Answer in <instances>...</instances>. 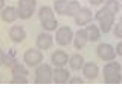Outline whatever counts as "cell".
Listing matches in <instances>:
<instances>
[{"label":"cell","mask_w":122,"mask_h":110,"mask_svg":"<svg viewBox=\"0 0 122 110\" xmlns=\"http://www.w3.org/2000/svg\"><path fill=\"white\" fill-rule=\"evenodd\" d=\"M85 32H86V36H88V40L90 43H95L101 37V30L97 27L95 24H90L85 27Z\"/></svg>","instance_id":"e0dca14e"},{"label":"cell","mask_w":122,"mask_h":110,"mask_svg":"<svg viewBox=\"0 0 122 110\" xmlns=\"http://www.w3.org/2000/svg\"><path fill=\"white\" fill-rule=\"evenodd\" d=\"M115 20H116V13L110 12L108 13L105 18L101 20L99 22V30L102 33L104 34H108L110 33V31L112 30L113 24H115Z\"/></svg>","instance_id":"8fae6325"},{"label":"cell","mask_w":122,"mask_h":110,"mask_svg":"<svg viewBox=\"0 0 122 110\" xmlns=\"http://www.w3.org/2000/svg\"><path fill=\"white\" fill-rule=\"evenodd\" d=\"M28 70L21 63H17L12 68V74L13 75H23V76H28Z\"/></svg>","instance_id":"44dd1931"},{"label":"cell","mask_w":122,"mask_h":110,"mask_svg":"<svg viewBox=\"0 0 122 110\" xmlns=\"http://www.w3.org/2000/svg\"><path fill=\"white\" fill-rule=\"evenodd\" d=\"M117 73H122V67L118 61H109L107 64H105L103 68V75L104 77L108 75L117 74Z\"/></svg>","instance_id":"2e32d148"},{"label":"cell","mask_w":122,"mask_h":110,"mask_svg":"<svg viewBox=\"0 0 122 110\" xmlns=\"http://www.w3.org/2000/svg\"><path fill=\"white\" fill-rule=\"evenodd\" d=\"M26 31L20 25H13L9 30V38L14 44H21L26 39Z\"/></svg>","instance_id":"9c48e42d"},{"label":"cell","mask_w":122,"mask_h":110,"mask_svg":"<svg viewBox=\"0 0 122 110\" xmlns=\"http://www.w3.org/2000/svg\"><path fill=\"white\" fill-rule=\"evenodd\" d=\"M10 83H13V84H27L28 79L27 76H23V75H13Z\"/></svg>","instance_id":"d4e9b609"},{"label":"cell","mask_w":122,"mask_h":110,"mask_svg":"<svg viewBox=\"0 0 122 110\" xmlns=\"http://www.w3.org/2000/svg\"><path fill=\"white\" fill-rule=\"evenodd\" d=\"M69 61V57L64 50H55L51 55V62L55 67H65Z\"/></svg>","instance_id":"4fadbf2b"},{"label":"cell","mask_w":122,"mask_h":110,"mask_svg":"<svg viewBox=\"0 0 122 110\" xmlns=\"http://www.w3.org/2000/svg\"><path fill=\"white\" fill-rule=\"evenodd\" d=\"M110 10L108 9L107 7H103V8H101V9L98 10V11L96 12V14H95V17H94V19L96 20V21H101L103 18H105L107 15L108 13H110Z\"/></svg>","instance_id":"cb8c5ba5"},{"label":"cell","mask_w":122,"mask_h":110,"mask_svg":"<svg viewBox=\"0 0 122 110\" xmlns=\"http://www.w3.org/2000/svg\"><path fill=\"white\" fill-rule=\"evenodd\" d=\"M38 18H39L40 22H43V21H49V20L55 19V15H54V12L52 8L48 7V6H43L38 11Z\"/></svg>","instance_id":"d6986e66"},{"label":"cell","mask_w":122,"mask_h":110,"mask_svg":"<svg viewBox=\"0 0 122 110\" xmlns=\"http://www.w3.org/2000/svg\"><path fill=\"white\" fill-rule=\"evenodd\" d=\"M120 21H122V17H121V18H120Z\"/></svg>","instance_id":"1f68e13d"},{"label":"cell","mask_w":122,"mask_h":110,"mask_svg":"<svg viewBox=\"0 0 122 110\" xmlns=\"http://www.w3.org/2000/svg\"><path fill=\"white\" fill-rule=\"evenodd\" d=\"M0 13H1V9H0Z\"/></svg>","instance_id":"d6a6232c"},{"label":"cell","mask_w":122,"mask_h":110,"mask_svg":"<svg viewBox=\"0 0 122 110\" xmlns=\"http://www.w3.org/2000/svg\"><path fill=\"white\" fill-rule=\"evenodd\" d=\"M82 72H83V75L88 80H94V79H97V76H98L99 68L95 62L89 61V62L84 63V66L82 68Z\"/></svg>","instance_id":"7c38bea8"},{"label":"cell","mask_w":122,"mask_h":110,"mask_svg":"<svg viewBox=\"0 0 122 110\" xmlns=\"http://www.w3.org/2000/svg\"><path fill=\"white\" fill-rule=\"evenodd\" d=\"M0 82H1V81H0Z\"/></svg>","instance_id":"836d02e7"},{"label":"cell","mask_w":122,"mask_h":110,"mask_svg":"<svg viewBox=\"0 0 122 110\" xmlns=\"http://www.w3.org/2000/svg\"><path fill=\"white\" fill-rule=\"evenodd\" d=\"M116 51H117V55H119V56L122 57V42H120L119 44L117 45V47H116Z\"/></svg>","instance_id":"f1b7e54d"},{"label":"cell","mask_w":122,"mask_h":110,"mask_svg":"<svg viewBox=\"0 0 122 110\" xmlns=\"http://www.w3.org/2000/svg\"><path fill=\"white\" fill-rule=\"evenodd\" d=\"M40 24H41V27L43 28L46 32H52V31L57 28L58 22L56 21V19H52V20H49V21L40 22Z\"/></svg>","instance_id":"ffe728a7"},{"label":"cell","mask_w":122,"mask_h":110,"mask_svg":"<svg viewBox=\"0 0 122 110\" xmlns=\"http://www.w3.org/2000/svg\"><path fill=\"white\" fill-rule=\"evenodd\" d=\"M24 62L26 63V66L34 68V67H38L43 60V54L40 49H36V48H29L28 50H26L24 54Z\"/></svg>","instance_id":"5b68a950"},{"label":"cell","mask_w":122,"mask_h":110,"mask_svg":"<svg viewBox=\"0 0 122 110\" xmlns=\"http://www.w3.org/2000/svg\"><path fill=\"white\" fill-rule=\"evenodd\" d=\"M96 55L98 59H101L102 61L109 62V61H112L116 59L117 51L112 45L108 44V43H101L96 47Z\"/></svg>","instance_id":"277c9868"},{"label":"cell","mask_w":122,"mask_h":110,"mask_svg":"<svg viewBox=\"0 0 122 110\" xmlns=\"http://www.w3.org/2000/svg\"><path fill=\"white\" fill-rule=\"evenodd\" d=\"M88 36H86V32H85V28H81L78 30L76 32L74 36V47L76 50H81L82 48H84L86 43H88Z\"/></svg>","instance_id":"5bb4252c"},{"label":"cell","mask_w":122,"mask_h":110,"mask_svg":"<svg viewBox=\"0 0 122 110\" xmlns=\"http://www.w3.org/2000/svg\"><path fill=\"white\" fill-rule=\"evenodd\" d=\"M105 7H107L113 13H118L120 11V3L118 0H106Z\"/></svg>","instance_id":"7402d4cb"},{"label":"cell","mask_w":122,"mask_h":110,"mask_svg":"<svg viewBox=\"0 0 122 110\" xmlns=\"http://www.w3.org/2000/svg\"><path fill=\"white\" fill-rule=\"evenodd\" d=\"M36 6H37V0H19V6L16 8L19 19H30L35 13Z\"/></svg>","instance_id":"3957f363"},{"label":"cell","mask_w":122,"mask_h":110,"mask_svg":"<svg viewBox=\"0 0 122 110\" xmlns=\"http://www.w3.org/2000/svg\"><path fill=\"white\" fill-rule=\"evenodd\" d=\"M5 54L3 52V50L0 48V64H3V60H5Z\"/></svg>","instance_id":"f546056e"},{"label":"cell","mask_w":122,"mask_h":110,"mask_svg":"<svg viewBox=\"0 0 122 110\" xmlns=\"http://www.w3.org/2000/svg\"><path fill=\"white\" fill-rule=\"evenodd\" d=\"M74 32L69 26H62L55 33V42L60 46H68L74 40Z\"/></svg>","instance_id":"8992f818"},{"label":"cell","mask_w":122,"mask_h":110,"mask_svg":"<svg viewBox=\"0 0 122 110\" xmlns=\"http://www.w3.org/2000/svg\"><path fill=\"white\" fill-rule=\"evenodd\" d=\"M5 8V0H0V9Z\"/></svg>","instance_id":"4dcf8cb0"},{"label":"cell","mask_w":122,"mask_h":110,"mask_svg":"<svg viewBox=\"0 0 122 110\" xmlns=\"http://www.w3.org/2000/svg\"><path fill=\"white\" fill-rule=\"evenodd\" d=\"M68 63H69V67H70L71 70L78 71V70H80V69H82L83 66H84V58L79 54H75L69 58Z\"/></svg>","instance_id":"ac0fdd59"},{"label":"cell","mask_w":122,"mask_h":110,"mask_svg":"<svg viewBox=\"0 0 122 110\" xmlns=\"http://www.w3.org/2000/svg\"><path fill=\"white\" fill-rule=\"evenodd\" d=\"M17 63L15 57L11 56V55H5V60H3V66L8 67V68H13L15 64Z\"/></svg>","instance_id":"603a6c76"},{"label":"cell","mask_w":122,"mask_h":110,"mask_svg":"<svg viewBox=\"0 0 122 110\" xmlns=\"http://www.w3.org/2000/svg\"><path fill=\"white\" fill-rule=\"evenodd\" d=\"M53 46V37L50 33H40L36 39V47L40 50H49Z\"/></svg>","instance_id":"30bf717a"},{"label":"cell","mask_w":122,"mask_h":110,"mask_svg":"<svg viewBox=\"0 0 122 110\" xmlns=\"http://www.w3.org/2000/svg\"><path fill=\"white\" fill-rule=\"evenodd\" d=\"M70 72L64 67H56L53 69V82L56 84H65L70 80Z\"/></svg>","instance_id":"ba28073f"},{"label":"cell","mask_w":122,"mask_h":110,"mask_svg":"<svg viewBox=\"0 0 122 110\" xmlns=\"http://www.w3.org/2000/svg\"><path fill=\"white\" fill-rule=\"evenodd\" d=\"M69 83H70V84H82V83H83V80L81 79L80 76H77V75H75V76H71V77H70V80H69Z\"/></svg>","instance_id":"4316f807"},{"label":"cell","mask_w":122,"mask_h":110,"mask_svg":"<svg viewBox=\"0 0 122 110\" xmlns=\"http://www.w3.org/2000/svg\"><path fill=\"white\" fill-rule=\"evenodd\" d=\"M105 1H106V0H89V2H90L92 6H95V7L103 5Z\"/></svg>","instance_id":"83f0119b"},{"label":"cell","mask_w":122,"mask_h":110,"mask_svg":"<svg viewBox=\"0 0 122 110\" xmlns=\"http://www.w3.org/2000/svg\"><path fill=\"white\" fill-rule=\"evenodd\" d=\"M35 83L36 84H50L53 82V69L50 64H39L35 71Z\"/></svg>","instance_id":"7a4b0ae2"},{"label":"cell","mask_w":122,"mask_h":110,"mask_svg":"<svg viewBox=\"0 0 122 110\" xmlns=\"http://www.w3.org/2000/svg\"><path fill=\"white\" fill-rule=\"evenodd\" d=\"M19 19L17 9L15 7H5L1 11V20L7 23H12Z\"/></svg>","instance_id":"9a60e30c"},{"label":"cell","mask_w":122,"mask_h":110,"mask_svg":"<svg viewBox=\"0 0 122 110\" xmlns=\"http://www.w3.org/2000/svg\"><path fill=\"white\" fill-rule=\"evenodd\" d=\"M75 23L78 26H84L93 20L92 11L88 8H80L79 11L74 15Z\"/></svg>","instance_id":"52a82bcc"},{"label":"cell","mask_w":122,"mask_h":110,"mask_svg":"<svg viewBox=\"0 0 122 110\" xmlns=\"http://www.w3.org/2000/svg\"><path fill=\"white\" fill-rule=\"evenodd\" d=\"M113 35L115 37L122 39V21H119L113 27Z\"/></svg>","instance_id":"484cf974"},{"label":"cell","mask_w":122,"mask_h":110,"mask_svg":"<svg viewBox=\"0 0 122 110\" xmlns=\"http://www.w3.org/2000/svg\"><path fill=\"white\" fill-rule=\"evenodd\" d=\"M54 11L61 17H72L81 8L77 0H55L54 1Z\"/></svg>","instance_id":"6da1fadb"}]
</instances>
